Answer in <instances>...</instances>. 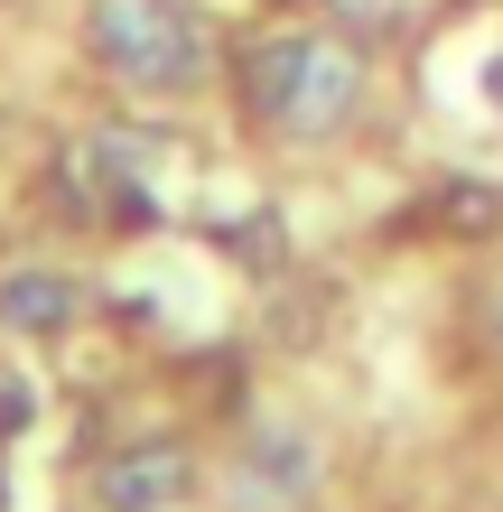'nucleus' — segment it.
I'll return each instance as SVG.
<instances>
[{
  "label": "nucleus",
  "mask_w": 503,
  "mask_h": 512,
  "mask_svg": "<svg viewBox=\"0 0 503 512\" xmlns=\"http://www.w3.org/2000/svg\"><path fill=\"white\" fill-rule=\"evenodd\" d=\"M94 47H103L112 75L168 84V94L205 75V38H196V19L177 0H94Z\"/></svg>",
  "instance_id": "obj_1"
},
{
  "label": "nucleus",
  "mask_w": 503,
  "mask_h": 512,
  "mask_svg": "<svg viewBox=\"0 0 503 512\" xmlns=\"http://www.w3.org/2000/svg\"><path fill=\"white\" fill-rule=\"evenodd\" d=\"M252 94H261V112H271L280 131L317 140V131H336L354 112V56L327 47V38H280V47H261Z\"/></svg>",
  "instance_id": "obj_2"
},
{
  "label": "nucleus",
  "mask_w": 503,
  "mask_h": 512,
  "mask_svg": "<svg viewBox=\"0 0 503 512\" xmlns=\"http://www.w3.org/2000/svg\"><path fill=\"white\" fill-rule=\"evenodd\" d=\"M187 447H122V457L103 466V503L112 512H159V503H177L187 494Z\"/></svg>",
  "instance_id": "obj_3"
},
{
  "label": "nucleus",
  "mask_w": 503,
  "mask_h": 512,
  "mask_svg": "<svg viewBox=\"0 0 503 512\" xmlns=\"http://www.w3.org/2000/svg\"><path fill=\"white\" fill-rule=\"evenodd\" d=\"M66 317H75V289H66V280H47V270L0 280V326H19V336H56Z\"/></svg>",
  "instance_id": "obj_4"
},
{
  "label": "nucleus",
  "mask_w": 503,
  "mask_h": 512,
  "mask_svg": "<svg viewBox=\"0 0 503 512\" xmlns=\"http://www.w3.org/2000/svg\"><path fill=\"white\" fill-rule=\"evenodd\" d=\"M252 485H261V494H252L261 512H271V503H289V494L308 485V447H299V438H261V466H252Z\"/></svg>",
  "instance_id": "obj_5"
},
{
  "label": "nucleus",
  "mask_w": 503,
  "mask_h": 512,
  "mask_svg": "<svg viewBox=\"0 0 503 512\" xmlns=\"http://www.w3.org/2000/svg\"><path fill=\"white\" fill-rule=\"evenodd\" d=\"M0 429H28V391L19 382H0Z\"/></svg>",
  "instance_id": "obj_6"
}]
</instances>
